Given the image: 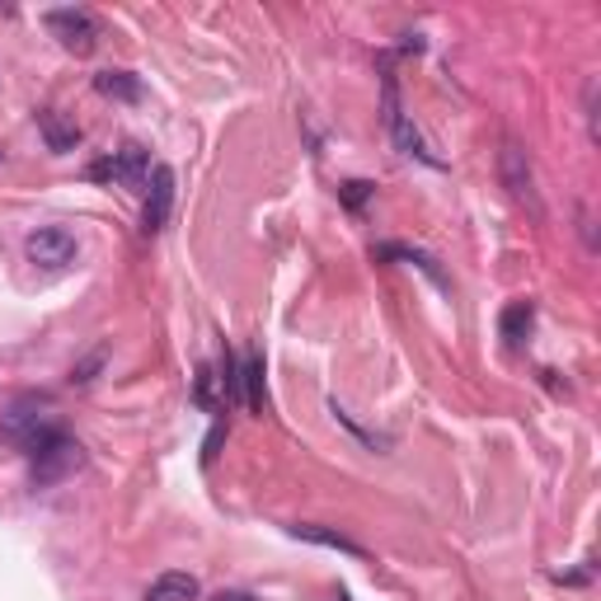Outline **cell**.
Here are the masks:
<instances>
[{"label":"cell","mask_w":601,"mask_h":601,"mask_svg":"<svg viewBox=\"0 0 601 601\" xmlns=\"http://www.w3.org/2000/svg\"><path fill=\"white\" fill-rule=\"evenodd\" d=\"M57 433H62L57 409H52V400H43V395H20L14 404H6V414H0V437L24 456L43 451Z\"/></svg>","instance_id":"6da1fadb"},{"label":"cell","mask_w":601,"mask_h":601,"mask_svg":"<svg viewBox=\"0 0 601 601\" xmlns=\"http://www.w3.org/2000/svg\"><path fill=\"white\" fill-rule=\"evenodd\" d=\"M29 461H33V484L47 489V484H62V480H70V474H76V470L85 466V447H80L76 437L57 433V437H52L43 451H33Z\"/></svg>","instance_id":"7a4b0ae2"},{"label":"cell","mask_w":601,"mask_h":601,"mask_svg":"<svg viewBox=\"0 0 601 601\" xmlns=\"http://www.w3.org/2000/svg\"><path fill=\"white\" fill-rule=\"evenodd\" d=\"M47 29L57 33L62 47L76 52V57H90L95 43H99V24H95L85 10H52V14H47Z\"/></svg>","instance_id":"3957f363"},{"label":"cell","mask_w":601,"mask_h":601,"mask_svg":"<svg viewBox=\"0 0 601 601\" xmlns=\"http://www.w3.org/2000/svg\"><path fill=\"white\" fill-rule=\"evenodd\" d=\"M146 174H151V165H146V151H141V146H122V151L109 155V161L90 165V179L128 184V188H141V184H146Z\"/></svg>","instance_id":"277c9868"},{"label":"cell","mask_w":601,"mask_h":601,"mask_svg":"<svg viewBox=\"0 0 601 601\" xmlns=\"http://www.w3.org/2000/svg\"><path fill=\"white\" fill-rule=\"evenodd\" d=\"M29 259L39 269H66L76 259V236L62 231V226H43V231L29 236Z\"/></svg>","instance_id":"5b68a950"},{"label":"cell","mask_w":601,"mask_h":601,"mask_svg":"<svg viewBox=\"0 0 601 601\" xmlns=\"http://www.w3.org/2000/svg\"><path fill=\"white\" fill-rule=\"evenodd\" d=\"M503 184H507V193L517 198L522 207H532L536 217H540V198H536V179H532V161H526V151L522 146H503Z\"/></svg>","instance_id":"8992f818"},{"label":"cell","mask_w":601,"mask_h":601,"mask_svg":"<svg viewBox=\"0 0 601 601\" xmlns=\"http://www.w3.org/2000/svg\"><path fill=\"white\" fill-rule=\"evenodd\" d=\"M146 184H151V198H146V217H141V231L155 236V231H165V221H170V203H174V170L170 165H155L146 174Z\"/></svg>","instance_id":"52a82bcc"},{"label":"cell","mask_w":601,"mask_h":601,"mask_svg":"<svg viewBox=\"0 0 601 601\" xmlns=\"http://www.w3.org/2000/svg\"><path fill=\"white\" fill-rule=\"evenodd\" d=\"M95 90L103 99H118V103H141V80L132 76V70H99Z\"/></svg>","instance_id":"ba28073f"},{"label":"cell","mask_w":601,"mask_h":601,"mask_svg":"<svg viewBox=\"0 0 601 601\" xmlns=\"http://www.w3.org/2000/svg\"><path fill=\"white\" fill-rule=\"evenodd\" d=\"M146 601H198V578L193 573H161L146 588Z\"/></svg>","instance_id":"9c48e42d"},{"label":"cell","mask_w":601,"mask_h":601,"mask_svg":"<svg viewBox=\"0 0 601 601\" xmlns=\"http://www.w3.org/2000/svg\"><path fill=\"white\" fill-rule=\"evenodd\" d=\"M240 395H244V409L250 414H263V358L250 352L240 362Z\"/></svg>","instance_id":"30bf717a"},{"label":"cell","mask_w":601,"mask_h":601,"mask_svg":"<svg viewBox=\"0 0 601 601\" xmlns=\"http://www.w3.org/2000/svg\"><path fill=\"white\" fill-rule=\"evenodd\" d=\"M532 320H536L532 300H517V306L503 310V339H507V348H522V343H526V334H532Z\"/></svg>","instance_id":"8fae6325"},{"label":"cell","mask_w":601,"mask_h":601,"mask_svg":"<svg viewBox=\"0 0 601 601\" xmlns=\"http://www.w3.org/2000/svg\"><path fill=\"white\" fill-rule=\"evenodd\" d=\"M292 536H296V540H315V545H329V550H348V555H362V545H358V540H348L343 532H329V526H315V522H300V526H292Z\"/></svg>","instance_id":"7c38bea8"},{"label":"cell","mask_w":601,"mask_h":601,"mask_svg":"<svg viewBox=\"0 0 601 601\" xmlns=\"http://www.w3.org/2000/svg\"><path fill=\"white\" fill-rule=\"evenodd\" d=\"M39 128L47 132V146L52 151H70V146H76V141H80V128H70V122H62L57 113H39Z\"/></svg>","instance_id":"4fadbf2b"},{"label":"cell","mask_w":601,"mask_h":601,"mask_svg":"<svg viewBox=\"0 0 601 601\" xmlns=\"http://www.w3.org/2000/svg\"><path fill=\"white\" fill-rule=\"evenodd\" d=\"M221 441H226V423H217V428H211V433H207V441H203V466H211V461H217Z\"/></svg>","instance_id":"5bb4252c"},{"label":"cell","mask_w":601,"mask_h":601,"mask_svg":"<svg viewBox=\"0 0 601 601\" xmlns=\"http://www.w3.org/2000/svg\"><path fill=\"white\" fill-rule=\"evenodd\" d=\"M99 362H103V352H95L90 362H80V367H76V376H70V381H76V385H90V381H95V371H99Z\"/></svg>","instance_id":"9a60e30c"},{"label":"cell","mask_w":601,"mask_h":601,"mask_svg":"<svg viewBox=\"0 0 601 601\" xmlns=\"http://www.w3.org/2000/svg\"><path fill=\"white\" fill-rule=\"evenodd\" d=\"M211 381H217V376H211V371L203 367V371H198V400L207 404V409H217V395H211Z\"/></svg>","instance_id":"2e32d148"},{"label":"cell","mask_w":601,"mask_h":601,"mask_svg":"<svg viewBox=\"0 0 601 601\" xmlns=\"http://www.w3.org/2000/svg\"><path fill=\"white\" fill-rule=\"evenodd\" d=\"M367 193H371V184H362V179L343 184V198H348V207H362V203H367Z\"/></svg>","instance_id":"e0dca14e"},{"label":"cell","mask_w":601,"mask_h":601,"mask_svg":"<svg viewBox=\"0 0 601 601\" xmlns=\"http://www.w3.org/2000/svg\"><path fill=\"white\" fill-rule=\"evenodd\" d=\"M211 601H259V597H250V592H217Z\"/></svg>","instance_id":"ac0fdd59"}]
</instances>
